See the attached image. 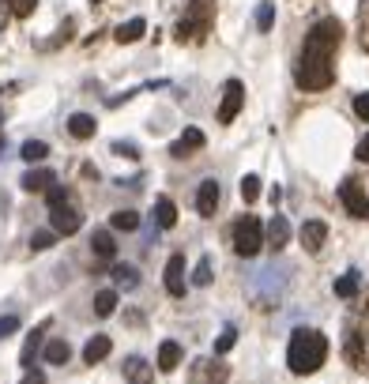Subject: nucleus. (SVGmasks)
Masks as SVG:
<instances>
[{
  "label": "nucleus",
  "mask_w": 369,
  "mask_h": 384,
  "mask_svg": "<svg viewBox=\"0 0 369 384\" xmlns=\"http://www.w3.org/2000/svg\"><path fill=\"white\" fill-rule=\"evenodd\" d=\"M339 38H343L339 19H320V23H313V30L306 35V42H301V57H298V72H294L301 91H324V87H332Z\"/></svg>",
  "instance_id": "1"
},
{
  "label": "nucleus",
  "mask_w": 369,
  "mask_h": 384,
  "mask_svg": "<svg viewBox=\"0 0 369 384\" xmlns=\"http://www.w3.org/2000/svg\"><path fill=\"white\" fill-rule=\"evenodd\" d=\"M324 358H328V339H324L317 328H298V332L290 335V347H287L290 373L309 377V373H317L324 366Z\"/></svg>",
  "instance_id": "2"
},
{
  "label": "nucleus",
  "mask_w": 369,
  "mask_h": 384,
  "mask_svg": "<svg viewBox=\"0 0 369 384\" xmlns=\"http://www.w3.org/2000/svg\"><path fill=\"white\" fill-rule=\"evenodd\" d=\"M287 283H290V268L287 264H275L271 260L268 268H260L253 279H249V294H253L256 302H279L283 298V290H287Z\"/></svg>",
  "instance_id": "3"
},
{
  "label": "nucleus",
  "mask_w": 369,
  "mask_h": 384,
  "mask_svg": "<svg viewBox=\"0 0 369 384\" xmlns=\"http://www.w3.org/2000/svg\"><path fill=\"white\" fill-rule=\"evenodd\" d=\"M211 19H215V0H189V16L181 19L177 27V38H204L211 30Z\"/></svg>",
  "instance_id": "4"
},
{
  "label": "nucleus",
  "mask_w": 369,
  "mask_h": 384,
  "mask_svg": "<svg viewBox=\"0 0 369 384\" xmlns=\"http://www.w3.org/2000/svg\"><path fill=\"white\" fill-rule=\"evenodd\" d=\"M260 245H264V223H260L256 215H245L234 223V252L237 256H256Z\"/></svg>",
  "instance_id": "5"
},
{
  "label": "nucleus",
  "mask_w": 369,
  "mask_h": 384,
  "mask_svg": "<svg viewBox=\"0 0 369 384\" xmlns=\"http://www.w3.org/2000/svg\"><path fill=\"white\" fill-rule=\"evenodd\" d=\"M242 106H245V83L226 80L223 83V106H219V125H230V120L242 113Z\"/></svg>",
  "instance_id": "6"
},
{
  "label": "nucleus",
  "mask_w": 369,
  "mask_h": 384,
  "mask_svg": "<svg viewBox=\"0 0 369 384\" xmlns=\"http://www.w3.org/2000/svg\"><path fill=\"white\" fill-rule=\"evenodd\" d=\"M49 226H53V234H75V230L83 226V215L72 207V200H64V204H57V207H49Z\"/></svg>",
  "instance_id": "7"
},
{
  "label": "nucleus",
  "mask_w": 369,
  "mask_h": 384,
  "mask_svg": "<svg viewBox=\"0 0 369 384\" xmlns=\"http://www.w3.org/2000/svg\"><path fill=\"white\" fill-rule=\"evenodd\" d=\"M339 200H343V207L354 218H369V196L358 189V181H343L339 185Z\"/></svg>",
  "instance_id": "8"
},
{
  "label": "nucleus",
  "mask_w": 369,
  "mask_h": 384,
  "mask_svg": "<svg viewBox=\"0 0 369 384\" xmlns=\"http://www.w3.org/2000/svg\"><path fill=\"white\" fill-rule=\"evenodd\" d=\"M324 241H328V223L306 218V223H301V245H306V252H320Z\"/></svg>",
  "instance_id": "9"
},
{
  "label": "nucleus",
  "mask_w": 369,
  "mask_h": 384,
  "mask_svg": "<svg viewBox=\"0 0 369 384\" xmlns=\"http://www.w3.org/2000/svg\"><path fill=\"white\" fill-rule=\"evenodd\" d=\"M204 144H208V136H204L200 128H184L170 155H173V159H189V155H196V151H204Z\"/></svg>",
  "instance_id": "10"
},
{
  "label": "nucleus",
  "mask_w": 369,
  "mask_h": 384,
  "mask_svg": "<svg viewBox=\"0 0 369 384\" xmlns=\"http://www.w3.org/2000/svg\"><path fill=\"white\" fill-rule=\"evenodd\" d=\"M219 200H223V189H219V181H204L200 185V192H196V211L204 215V218H211L215 215V207H219Z\"/></svg>",
  "instance_id": "11"
},
{
  "label": "nucleus",
  "mask_w": 369,
  "mask_h": 384,
  "mask_svg": "<svg viewBox=\"0 0 369 384\" xmlns=\"http://www.w3.org/2000/svg\"><path fill=\"white\" fill-rule=\"evenodd\" d=\"M264 241H268L275 252L287 245V241H290V223H287V215H279V211L271 215V223L264 226Z\"/></svg>",
  "instance_id": "12"
},
{
  "label": "nucleus",
  "mask_w": 369,
  "mask_h": 384,
  "mask_svg": "<svg viewBox=\"0 0 369 384\" xmlns=\"http://www.w3.org/2000/svg\"><path fill=\"white\" fill-rule=\"evenodd\" d=\"M166 290L173 294V298L184 294V256L181 252H173V256L166 260Z\"/></svg>",
  "instance_id": "13"
},
{
  "label": "nucleus",
  "mask_w": 369,
  "mask_h": 384,
  "mask_svg": "<svg viewBox=\"0 0 369 384\" xmlns=\"http://www.w3.org/2000/svg\"><path fill=\"white\" fill-rule=\"evenodd\" d=\"M125 377H128V384H155V366L147 358H128Z\"/></svg>",
  "instance_id": "14"
},
{
  "label": "nucleus",
  "mask_w": 369,
  "mask_h": 384,
  "mask_svg": "<svg viewBox=\"0 0 369 384\" xmlns=\"http://www.w3.org/2000/svg\"><path fill=\"white\" fill-rule=\"evenodd\" d=\"M19 185H23L27 192H49L53 185H57V173H53V170H27Z\"/></svg>",
  "instance_id": "15"
},
{
  "label": "nucleus",
  "mask_w": 369,
  "mask_h": 384,
  "mask_svg": "<svg viewBox=\"0 0 369 384\" xmlns=\"http://www.w3.org/2000/svg\"><path fill=\"white\" fill-rule=\"evenodd\" d=\"M181 358H184L181 343H173V339H166V343L158 347V361H155V366H158L162 373H173V369L181 366Z\"/></svg>",
  "instance_id": "16"
},
{
  "label": "nucleus",
  "mask_w": 369,
  "mask_h": 384,
  "mask_svg": "<svg viewBox=\"0 0 369 384\" xmlns=\"http://www.w3.org/2000/svg\"><path fill=\"white\" fill-rule=\"evenodd\" d=\"M46 328H49V321H42L35 332L27 335V343H23V354H19V361H23V369H35V354L42 350V335H46Z\"/></svg>",
  "instance_id": "17"
},
{
  "label": "nucleus",
  "mask_w": 369,
  "mask_h": 384,
  "mask_svg": "<svg viewBox=\"0 0 369 384\" xmlns=\"http://www.w3.org/2000/svg\"><path fill=\"white\" fill-rule=\"evenodd\" d=\"M110 350H113V343H110V335H94L91 343L83 347V361H87V366H94V361L110 358Z\"/></svg>",
  "instance_id": "18"
},
{
  "label": "nucleus",
  "mask_w": 369,
  "mask_h": 384,
  "mask_svg": "<svg viewBox=\"0 0 369 384\" xmlns=\"http://www.w3.org/2000/svg\"><path fill=\"white\" fill-rule=\"evenodd\" d=\"M173 223H177V207H173L170 196H158V200H155V226L158 230H170Z\"/></svg>",
  "instance_id": "19"
},
{
  "label": "nucleus",
  "mask_w": 369,
  "mask_h": 384,
  "mask_svg": "<svg viewBox=\"0 0 369 384\" xmlns=\"http://www.w3.org/2000/svg\"><path fill=\"white\" fill-rule=\"evenodd\" d=\"M144 30H147V23H144V19H128V23H121V27H117V42H121V46H132V42H139V38H144Z\"/></svg>",
  "instance_id": "20"
},
{
  "label": "nucleus",
  "mask_w": 369,
  "mask_h": 384,
  "mask_svg": "<svg viewBox=\"0 0 369 384\" xmlns=\"http://www.w3.org/2000/svg\"><path fill=\"white\" fill-rule=\"evenodd\" d=\"M346 361H351L354 369H365V366H369V354H365L362 335H358V332H351V335H346Z\"/></svg>",
  "instance_id": "21"
},
{
  "label": "nucleus",
  "mask_w": 369,
  "mask_h": 384,
  "mask_svg": "<svg viewBox=\"0 0 369 384\" xmlns=\"http://www.w3.org/2000/svg\"><path fill=\"white\" fill-rule=\"evenodd\" d=\"M94 128H99V125H94L91 113H72V117H68V132H72L75 140H91Z\"/></svg>",
  "instance_id": "22"
},
{
  "label": "nucleus",
  "mask_w": 369,
  "mask_h": 384,
  "mask_svg": "<svg viewBox=\"0 0 369 384\" xmlns=\"http://www.w3.org/2000/svg\"><path fill=\"white\" fill-rule=\"evenodd\" d=\"M110 275H113V287H117V290H136V287H139V271H136L132 264H117Z\"/></svg>",
  "instance_id": "23"
},
{
  "label": "nucleus",
  "mask_w": 369,
  "mask_h": 384,
  "mask_svg": "<svg viewBox=\"0 0 369 384\" xmlns=\"http://www.w3.org/2000/svg\"><path fill=\"white\" fill-rule=\"evenodd\" d=\"M91 249H94V256L113 260V252H117V245H113V234H110V230H94V234H91Z\"/></svg>",
  "instance_id": "24"
},
{
  "label": "nucleus",
  "mask_w": 369,
  "mask_h": 384,
  "mask_svg": "<svg viewBox=\"0 0 369 384\" xmlns=\"http://www.w3.org/2000/svg\"><path fill=\"white\" fill-rule=\"evenodd\" d=\"M68 358H72V347L64 343V339H49L46 343V361L49 366H64Z\"/></svg>",
  "instance_id": "25"
},
{
  "label": "nucleus",
  "mask_w": 369,
  "mask_h": 384,
  "mask_svg": "<svg viewBox=\"0 0 369 384\" xmlns=\"http://www.w3.org/2000/svg\"><path fill=\"white\" fill-rule=\"evenodd\" d=\"M19 155H23L27 162H42L49 155V144H46V140H27V144L19 147Z\"/></svg>",
  "instance_id": "26"
},
{
  "label": "nucleus",
  "mask_w": 369,
  "mask_h": 384,
  "mask_svg": "<svg viewBox=\"0 0 369 384\" xmlns=\"http://www.w3.org/2000/svg\"><path fill=\"white\" fill-rule=\"evenodd\" d=\"M110 226H113V230H125V234H132V230H139V215H136V211H113V215H110Z\"/></svg>",
  "instance_id": "27"
},
{
  "label": "nucleus",
  "mask_w": 369,
  "mask_h": 384,
  "mask_svg": "<svg viewBox=\"0 0 369 384\" xmlns=\"http://www.w3.org/2000/svg\"><path fill=\"white\" fill-rule=\"evenodd\" d=\"M117 309V290H99L94 294V313L99 316H113Z\"/></svg>",
  "instance_id": "28"
},
{
  "label": "nucleus",
  "mask_w": 369,
  "mask_h": 384,
  "mask_svg": "<svg viewBox=\"0 0 369 384\" xmlns=\"http://www.w3.org/2000/svg\"><path fill=\"white\" fill-rule=\"evenodd\" d=\"M358 294V271H346L343 279H335V298H354Z\"/></svg>",
  "instance_id": "29"
},
{
  "label": "nucleus",
  "mask_w": 369,
  "mask_h": 384,
  "mask_svg": "<svg viewBox=\"0 0 369 384\" xmlns=\"http://www.w3.org/2000/svg\"><path fill=\"white\" fill-rule=\"evenodd\" d=\"M256 196H260V178H256V173H245V178H242V200L253 204Z\"/></svg>",
  "instance_id": "30"
},
{
  "label": "nucleus",
  "mask_w": 369,
  "mask_h": 384,
  "mask_svg": "<svg viewBox=\"0 0 369 384\" xmlns=\"http://www.w3.org/2000/svg\"><path fill=\"white\" fill-rule=\"evenodd\" d=\"M215 275H211V256H204L200 264H196V271H192V287H208Z\"/></svg>",
  "instance_id": "31"
},
{
  "label": "nucleus",
  "mask_w": 369,
  "mask_h": 384,
  "mask_svg": "<svg viewBox=\"0 0 369 384\" xmlns=\"http://www.w3.org/2000/svg\"><path fill=\"white\" fill-rule=\"evenodd\" d=\"M234 343H237V328H234V324H226V328H223V335L215 339V354H226V350H230Z\"/></svg>",
  "instance_id": "32"
},
{
  "label": "nucleus",
  "mask_w": 369,
  "mask_h": 384,
  "mask_svg": "<svg viewBox=\"0 0 369 384\" xmlns=\"http://www.w3.org/2000/svg\"><path fill=\"white\" fill-rule=\"evenodd\" d=\"M53 241H57V234H53V230H38V234L30 237V249H35V252H46V249H53Z\"/></svg>",
  "instance_id": "33"
},
{
  "label": "nucleus",
  "mask_w": 369,
  "mask_h": 384,
  "mask_svg": "<svg viewBox=\"0 0 369 384\" xmlns=\"http://www.w3.org/2000/svg\"><path fill=\"white\" fill-rule=\"evenodd\" d=\"M271 23H275V4H260L256 8V27L260 30H271Z\"/></svg>",
  "instance_id": "34"
},
{
  "label": "nucleus",
  "mask_w": 369,
  "mask_h": 384,
  "mask_svg": "<svg viewBox=\"0 0 369 384\" xmlns=\"http://www.w3.org/2000/svg\"><path fill=\"white\" fill-rule=\"evenodd\" d=\"M4 4H8V12H12V16L23 19V16L35 12V4H38V0H4Z\"/></svg>",
  "instance_id": "35"
},
{
  "label": "nucleus",
  "mask_w": 369,
  "mask_h": 384,
  "mask_svg": "<svg viewBox=\"0 0 369 384\" xmlns=\"http://www.w3.org/2000/svg\"><path fill=\"white\" fill-rule=\"evenodd\" d=\"M46 200H49V207H57V204H64V200H72V196H68V189H64V185H53V189L46 192Z\"/></svg>",
  "instance_id": "36"
},
{
  "label": "nucleus",
  "mask_w": 369,
  "mask_h": 384,
  "mask_svg": "<svg viewBox=\"0 0 369 384\" xmlns=\"http://www.w3.org/2000/svg\"><path fill=\"white\" fill-rule=\"evenodd\" d=\"M113 155H125V159H139V147H136V144H125V140H117V144H113Z\"/></svg>",
  "instance_id": "37"
},
{
  "label": "nucleus",
  "mask_w": 369,
  "mask_h": 384,
  "mask_svg": "<svg viewBox=\"0 0 369 384\" xmlns=\"http://www.w3.org/2000/svg\"><path fill=\"white\" fill-rule=\"evenodd\" d=\"M19 328V316H0V339H8Z\"/></svg>",
  "instance_id": "38"
},
{
  "label": "nucleus",
  "mask_w": 369,
  "mask_h": 384,
  "mask_svg": "<svg viewBox=\"0 0 369 384\" xmlns=\"http://www.w3.org/2000/svg\"><path fill=\"white\" fill-rule=\"evenodd\" d=\"M354 113L362 117V120H369V94H358L354 98Z\"/></svg>",
  "instance_id": "39"
},
{
  "label": "nucleus",
  "mask_w": 369,
  "mask_h": 384,
  "mask_svg": "<svg viewBox=\"0 0 369 384\" xmlns=\"http://www.w3.org/2000/svg\"><path fill=\"white\" fill-rule=\"evenodd\" d=\"M19 384H46V373H42V369H27V377Z\"/></svg>",
  "instance_id": "40"
},
{
  "label": "nucleus",
  "mask_w": 369,
  "mask_h": 384,
  "mask_svg": "<svg viewBox=\"0 0 369 384\" xmlns=\"http://www.w3.org/2000/svg\"><path fill=\"white\" fill-rule=\"evenodd\" d=\"M354 155L362 159V162H369V136L365 140H358V147H354Z\"/></svg>",
  "instance_id": "41"
},
{
  "label": "nucleus",
  "mask_w": 369,
  "mask_h": 384,
  "mask_svg": "<svg viewBox=\"0 0 369 384\" xmlns=\"http://www.w3.org/2000/svg\"><path fill=\"white\" fill-rule=\"evenodd\" d=\"M91 4H102V0H91Z\"/></svg>",
  "instance_id": "42"
}]
</instances>
